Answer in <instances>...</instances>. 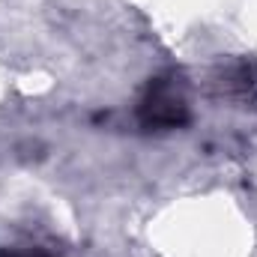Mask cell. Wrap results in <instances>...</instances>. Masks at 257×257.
Returning <instances> with one entry per match:
<instances>
[{
    "label": "cell",
    "instance_id": "6da1fadb",
    "mask_svg": "<svg viewBox=\"0 0 257 257\" xmlns=\"http://www.w3.org/2000/svg\"><path fill=\"white\" fill-rule=\"evenodd\" d=\"M189 120V108L180 96H174L165 84L150 87L141 105V123L147 128H177Z\"/></svg>",
    "mask_w": 257,
    "mask_h": 257
},
{
    "label": "cell",
    "instance_id": "7a4b0ae2",
    "mask_svg": "<svg viewBox=\"0 0 257 257\" xmlns=\"http://www.w3.org/2000/svg\"><path fill=\"white\" fill-rule=\"evenodd\" d=\"M0 257H48L42 248H24V251H3Z\"/></svg>",
    "mask_w": 257,
    "mask_h": 257
}]
</instances>
